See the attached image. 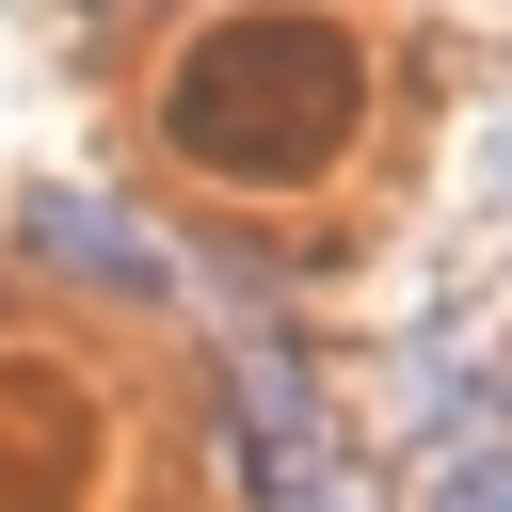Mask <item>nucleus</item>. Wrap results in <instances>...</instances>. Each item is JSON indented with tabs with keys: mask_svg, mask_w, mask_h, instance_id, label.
Returning <instances> with one entry per match:
<instances>
[{
	"mask_svg": "<svg viewBox=\"0 0 512 512\" xmlns=\"http://www.w3.org/2000/svg\"><path fill=\"white\" fill-rule=\"evenodd\" d=\"M256 512H368V496H352L336 464H272V480H256Z\"/></svg>",
	"mask_w": 512,
	"mask_h": 512,
	"instance_id": "4",
	"label": "nucleus"
},
{
	"mask_svg": "<svg viewBox=\"0 0 512 512\" xmlns=\"http://www.w3.org/2000/svg\"><path fill=\"white\" fill-rule=\"evenodd\" d=\"M368 128V48L336 0H224L176 64H160V160L272 208V192H320Z\"/></svg>",
	"mask_w": 512,
	"mask_h": 512,
	"instance_id": "1",
	"label": "nucleus"
},
{
	"mask_svg": "<svg viewBox=\"0 0 512 512\" xmlns=\"http://www.w3.org/2000/svg\"><path fill=\"white\" fill-rule=\"evenodd\" d=\"M16 240H32L48 272H80V288H112V304H160V288H176V256H160L144 224H112L96 192H32V208H16Z\"/></svg>",
	"mask_w": 512,
	"mask_h": 512,
	"instance_id": "2",
	"label": "nucleus"
},
{
	"mask_svg": "<svg viewBox=\"0 0 512 512\" xmlns=\"http://www.w3.org/2000/svg\"><path fill=\"white\" fill-rule=\"evenodd\" d=\"M432 512H512V432L448 448V464H432Z\"/></svg>",
	"mask_w": 512,
	"mask_h": 512,
	"instance_id": "3",
	"label": "nucleus"
}]
</instances>
